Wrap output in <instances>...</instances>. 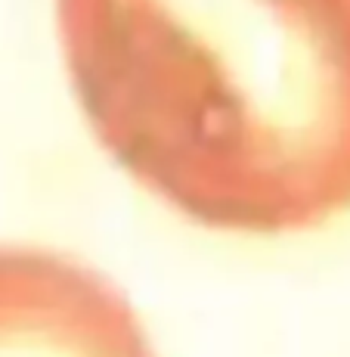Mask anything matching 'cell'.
<instances>
[{
    "instance_id": "6da1fadb",
    "label": "cell",
    "mask_w": 350,
    "mask_h": 357,
    "mask_svg": "<svg viewBox=\"0 0 350 357\" xmlns=\"http://www.w3.org/2000/svg\"><path fill=\"white\" fill-rule=\"evenodd\" d=\"M100 146L232 236L350 215V0H56Z\"/></svg>"
},
{
    "instance_id": "7a4b0ae2",
    "label": "cell",
    "mask_w": 350,
    "mask_h": 357,
    "mask_svg": "<svg viewBox=\"0 0 350 357\" xmlns=\"http://www.w3.org/2000/svg\"><path fill=\"white\" fill-rule=\"evenodd\" d=\"M0 357H155L125 292L78 258L0 245Z\"/></svg>"
}]
</instances>
